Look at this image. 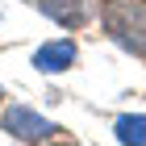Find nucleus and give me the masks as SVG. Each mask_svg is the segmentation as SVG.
I'll use <instances>...</instances> for the list:
<instances>
[{"label":"nucleus","instance_id":"f257e3e1","mask_svg":"<svg viewBox=\"0 0 146 146\" xmlns=\"http://www.w3.org/2000/svg\"><path fill=\"white\" fill-rule=\"evenodd\" d=\"M100 21H104V34L121 50L146 58V4L142 0H104Z\"/></svg>","mask_w":146,"mask_h":146},{"label":"nucleus","instance_id":"f03ea898","mask_svg":"<svg viewBox=\"0 0 146 146\" xmlns=\"http://www.w3.org/2000/svg\"><path fill=\"white\" fill-rule=\"evenodd\" d=\"M0 125H4V134H13L17 142H50V138L58 134L54 121H46L42 113L25 109V104H9L4 117H0Z\"/></svg>","mask_w":146,"mask_h":146},{"label":"nucleus","instance_id":"7ed1b4c3","mask_svg":"<svg viewBox=\"0 0 146 146\" xmlns=\"http://www.w3.org/2000/svg\"><path fill=\"white\" fill-rule=\"evenodd\" d=\"M38 9L63 29H84V25L96 21L100 0H38Z\"/></svg>","mask_w":146,"mask_h":146},{"label":"nucleus","instance_id":"20e7f679","mask_svg":"<svg viewBox=\"0 0 146 146\" xmlns=\"http://www.w3.org/2000/svg\"><path fill=\"white\" fill-rule=\"evenodd\" d=\"M71 63H75V42L71 38H58V42H46L34 50V71H42V75H58Z\"/></svg>","mask_w":146,"mask_h":146},{"label":"nucleus","instance_id":"39448f33","mask_svg":"<svg viewBox=\"0 0 146 146\" xmlns=\"http://www.w3.org/2000/svg\"><path fill=\"white\" fill-rule=\"evenodd\" d=\"M113 134H117V142H125V146H146V117L142 113H125V117H117Z\"/></svg>","mask_w":146,"mask_h":146},{"label":"nucleus","instance_id":"423d86ee","mask_svg":"<svg viewBox=\"0 0 146 146\" xmlns=\"http://www.w3.org/2000/svg\"><path fill=\"white\" fill-rule=\"evenodd\" d=\"M0 100H4V92H0Z\"/></svg>","mask_w":146,"mask_h":146}]
</instances>
